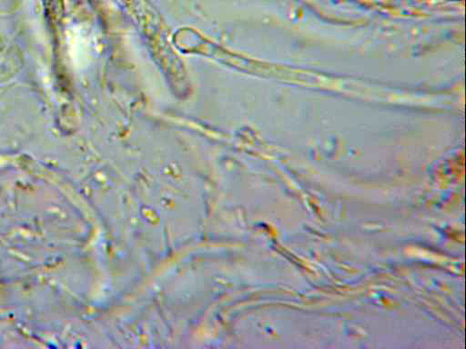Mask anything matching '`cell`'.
<instances>
[{
    "mask_svg": "<svg viewBox=\"0 0 466 349\" xmlns=\"http://www.w3.org/2000/svg\"><path fill=\"white\" fill-rule=\"evenodd\" d=\"M21 66V55L15 45L0 35V82L11 78Z\"/></svg>",
    "mask_w": 466,
    "mask_h": 349,
    "instance_id": "1",
    "label": "cell"
}]
</instances>
